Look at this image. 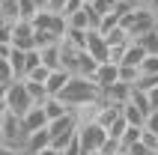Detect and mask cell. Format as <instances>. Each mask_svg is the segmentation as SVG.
I'll return each instance as SVG.
<instances>
[{"label": "cell", "mask_w": 158, "mask_h": 155, "mask_svg": "<svg viewBox=\"0 0 158 155\" xmlns=\"http://www.w3.org/2000/svg\"><path fill=\"white\" fill-rule=\"evenodd\" d=\"M57 98H60L69 111H75V107H81V104H87V102H98V98H102V90L93 84V78L72 75L69 84H66V90H63Z\"/></svg>", "instance_id": "cell-1"}, {"label": "cell", "mask_w": 158, "mask_h": 155, "mask_svg": "<svg viewBox=\"0 0 158 155\" xmlns=\"http://www.w3.org/2000/svg\"><path fill=\"white\" fill-rule=\"evenodd\" d=\"M48 134H51V149L63 152V149L75 140V134H78V119H75V113L69 111L66 116H60V119H51L48 122Z\"/></svg>", "instance_id": "cell-2"}, {"label": "cell", "mask_w": 158, "mask_h": 155, "mask_svg": "<svg viewBox=\"0 0 158 155\" xmlns=\"http://www.w3.org/2000/svg\"><path fill=\"white\" fill-rule=\"evenodd\" d=\"M119 24L128 30L131 39H137V36H143L146 30H155L158 27V12H152V9H146V6H134Z\"/></svg>", "instance_id": "cell-3"}, {"label": "cell", "mask_w": 158, "mask_h": 155, "mask_svg": "<svg viewBox=\"0 0 158 155\" xmlns=\"http://www.w3.org/2000/svg\"><path fill=\"white\" fill-rule=\"evenodd\" d=\"M30 24H33L36 30L51 33L54 39H63V36H66V30H69V24H66V15H60V12H51V9H39V12H36V18L30 21Z\"/></svg>", "instance_id": "cell-4"}, {"label": "cell", "mask_w": 158, "mask_h": 155, "mask_svg": "<svg viewBox=\"0 0 158 155\" xmlns=\"http://www.w3.org/2000/svg\"><path fill=\"white\" fill-rule=\"evenodd\" d=\"M78 146L87 149V152H102V146H105L107 140V131L98 125V122H84V125H78Z\"/></svg>", "instance_id": "cell-5"}, {"label": "cell", "mask_w": 158, "mask_h": 155, "mask_svg": "<svg viewBox=\"0 0 158 155\" xmlns=\"http://www.w3.org/2000/svg\"><path fill=\"white\" fill-rule=\"evenodd\" d=\"M6 107H9V113H15V116H24V113L33 107V98H30V93H27L24 81H12V84H9Z\"/></svg>", "instance_id": "cell-6"}, {"label": "cell", "mask_w": 158, "mask_h": 155, "mask_svg": "<svg viewBox=\"0 0 158 155\" xmlns=\"http://www.w3.org/2000/svg\"><path fill=\"white\" fill-rule=\"evenodd\" d=\"M84 51L96 63H110V45H107V39L98 30H87L84 33Z\"/></svg>", "instance_id": "cell-7"}, {"label": "cell", "mask_w": 158, "mask_h": 155, "mask_svg": "<svg viewBox=\"0 0 158 155\" xmlns=\"http://www.w3.org/2000/svg\"><path fill=\"white\" fill-rule=\"evenodd\" d=\"M0 128H3V143L21 149V143H24V137H27V134H24V125H21V116L6 113V116L0 119Z\"/></svg>", "instance_id": "cell-8"}, {"label": "cell", "mask_w": 158, "mask_h": 155, "mask_svg": "<svg viewBox=\"0 0 158 155\" xmlns=\"http://www.w3.org/2000/svg\"><path fill=\"white\" fill-rule=\"evenodd\" d=\"M12 48H18V51H33L36 48L33 24L30 21H15L12 24Z\"/></svg>", "instance_id": "cell-9"}, {"label": "cell", "mask_w": 158, "mask_h": 155, "mask_svg": "<svg viewBox=\"0 0 158 155\" xmlns=\"http://www.w3.org/2000/svg\"><path fill=\"white\" fill-rule=\"evenodd\" d=\"M116 81H119V66L116 63H98L96 72H93V84L105 93L107 86H114Z\"/></svg>", "instance_id": "cell-10"}, {"label": "cell", "mask_w": 158, "mask_h": 155, "mask_svg": "<svg viewBox=\"0 0 158 155\" xmlns=\"http://www.w3.org/2000/svg\"><path fill=\"white\" fill-rule=\"evenodd\" d=\"M45 146H51L48 125H45V128H39V131H30V134L24 137V143H21V152H24V155H36L39 149H45Z\"/></svg>", "instance_id": "cell-11"}, {"label": "cell", "mask_w": 158, "mask_h": 155, "mask_svg": "<svg viewBox=\"0 0 158 155\" xmlns=\"http://www.w3.org/2000/svg\"><path fill=\"white\" fill-rule=\"evenodd\" d=\"M128 98H131V86L123 84V81H116L114 86H107L105 93H102V102L105 104H116V107H123Z\"/></svg>", "instance_id": "cell-12"}, {"label": "cell", "mask_w": 158, "mask_h": 155, "mask_svg": "<svg viewBox=\"0 0 158 155\" xmlns=\"http://www.w3.org/2000/svg\"><path fill=\"white\" fill-rule=\"evenodd\" d=\"M39 57H42V66L45 69H63V45L54 42V45H45V48H36Z\"/></svg>", "instance_id": "cell-13"}, {"label": "cell", "mask_w": 158, "mask_h": 155, "mask_svg": "<svg viewBox=\"0 0 158 155\" xmlns=\"http://www.w3.org/2000/svg\"><path fill=\"white\" fill-rule=\"evenodd\" d=\"M21 125H24V134L45 128V125H48V116H45L42 104H33V107H30V111H27L24 116H21Z\"/></svg>", "instance_id": "cell-14"}, {"label": "cell", "mask_w": 158, "mask_h": 155, "mask_svg": "<svg viewBox=\"0 0 158 155\" xmlns=\"http://www.w3.org/2000/svg\"><path fill=\"white\" fill-rule=\"evenodd\" d=\"M69 72L66 69H54L51 75L45 78V90H48V95H51V98H57V95L63 93V90H66V84H69Z\"/></svg>", "instance_id": "cell-15"}, {"label": "cell", "mask_w": 158, "mask_h": 155, "mask_svg": "<svg viewBox=\"0 0 158 155\" xmlns=\"http://www.w3.org/2000/svg\"><path fill=\"white\" fill-rule=\"evenodd\" d=\"M143 57H146V51H143L140 45H137V42H128V45H125V51H123V60H119V66H137V69H140Z\"/></svg>", "instance_id": "cell-16"}, {"label": "cell", "mask_w": 158, "mask_h": 155, "mask_svg": "<svg viewBox=\"0 0 158 155\" xmlns=\"http://www.w3.org/2000/svg\"><path fill=\"white\" fill-rule=\"evenodd\" d=\"M107 39V45H110V48H125V45L131 42V36H128V30H125L123 24H116L114 30H107V33H102Z\"/></svg>", "instance_id": "cell-17"}, {"label": "cell", "mask_w": 158, "mask_h": 155, "mask_svg": "<svg viewBox=\"0 0 158 155\" xmlns=\"http://www.w3.org/2000/svg\"><path fill=\"white\" fill-rule=\"evenodd\" d=\"M42 111H45V116H48V122H51V119L66 116V113H69V107H66L60 98H45V102H42Z\"/></svg>", "instance_id": "cell-18"}, {"label": "cell", "mask_w": 158, "mask_h": 155, "mask_svg": "<svg viewBox=\"0 0 158 155\" xmlns=\"http://www.w3.org/2000/svg\"><path fill=\"white\" fill-rule=\"evenodd\" d=\"M131 42H137L146 54H158V27L155 30H146L143 36H137V39H131Z\"/></svg>", "instance_id": "cell-19"}, {"label": "cell", "mask_w": 158, "mask_h": 155, "mask_svg": "<svg viewBox=\"0 0 158 155\" xmlns=\"http://www.w3.org/2000/svg\"><path fill=\"white\" fill-rule=\"evenodd\" d=\"M39 9L42 6H39L36 0H18V21H33Z\"/></svg>", "instance_id": "cell-20"}, {"label": "cell", "mask_w": 158, "mask_h": 155, "mask_svg": "<svg viewBox=\"0 0 158 155\" xmlns=\"http://www.w3.org/2000/svg\"><path fill=\"white\" fill-rule=\"evenodd\" d=\"M128 102H131L134 107H137V111L143 113V116H146V113L152 111V104H149V95L143 93V90H137V86H131V98H128Z\"/></svg>", "instance_id": "cell-21"}, {"label": "cell", "mask_w": 158, "mask_h": 155, "mask_svg": "<svg viewBox=\"0 0 158 155\" xmlns=\"http://www.w3.org/2000/svg\"><path fill=\"white\" fill-rule=\"evenodd\" d=\"M123 119L128 122V125H140V128H143V119H146V116H143L131 102H125V104H123Z\"/></svg>", "instance_id": "cell-22"}, {"label": "cell", "mask_w": 158, "mask_h": 155, "mask_svg": "<svg viewBox=\"0 0 158 155\" xmlns=\"http://www.w3.org/2000/svg\"><path fill=\"white\" fill-rule=\"evenodd\" d=\"M27 93H30V98H33V104H42L45 98H51L48 95V90H45V84H36V81H24Z\"/></svg>", "instance_id": "cell-23"}, {"label": "cell", "mask_w": 158, "mask_h": 155, "mask_svg": "<svg viewBox=\"0 0 158 155\" xmlns=\"http://www.w3.org/2000/svg\"><path fill=\"white\" fill-rule=\"evenodd\" d=\"M140 125H125V131H123V137H119V149H128L131 143H137L140 140Z\"/></svg>", "instance_id": "cell-24"}, {"label": "cell", "mask_w": 158, "mask_h": 155, "mask_svg": "<svg viewBox=\"0 0 158 155\" xmlns=\"http://www.w3.org/2000/svg\"><path fill=\"white\" fill-rule=\"evenodd\" d=\"M137 78H140V69H137V66H119V81H123V84L134 86Z\"/></svg>", "instance_id": "cell-25"}, {"label": "cell", "mask_w": 158, "mask_h": 155, "mask_svg": "<svg viewBox=\"0 0 158 155\" xmlns=\"http://www.w3.org/2000/svg\"><path fill=\"white\" fill-rule=\"evenodd\" d=\"M48 75H51V69H45L42 63H39V66H36V69H30L21 81H36V84H45V78H48Z\"/></svg>", "instance_id": "cell-26"}, {"label": "cell", "mask_w": 158, "mask_h": 155, "mask_svg": "<svg viewBox=\"0 0 158 155\" xmlns=\"http://www.w3.org/2000/svg\"><path fill=\"white\" fill-rule=\"evenodd\" d=\"M140 75H158V54H146V57H143Z\"/></svg>", "instance_id": "cell-27"}, {"label": "cell", "mask_w": 158, "mask_h": 155, "mask_svg": "<svg viewBox=\"0 0 158 155\" xmlns=\"http://www.w3.org/2000/svg\"><path fill=\"white\" fill-rule=\"evenodd\" d=\"M140 143L149 149V152H158V134H152V131H146V128L140 131Z\"/></svg>", "instance_id": "cell-28"}, {"label": "cell", "mask_w": 158, "mask_h": 155, "mask_svg": "<svg viewBox=\"0 0 158 155\" xmlns=\"http://www.w3.org/2000/svg\"><path fill=\"white\" fill-rule=\"evenodd\" d=\"M143 128H146V131H152V134H158V107L146 113V119H143Z\"/></svg>", "instance_id": "cell-29"}, {"label": "cell", "mask_w": 158, "mask_h": 155, "mask_svg": "<svg viewBox=\"0 0 158 155\" xmlns=\"http://www.w3.org/2000/svg\"><path fill=\"white\" fill-rule=\"evenodd\" d=\"M39 63H42V57H39V51H36V48H33V51H27V60H24V75H27L30 69H36Z\"/></svg>", "instance_id": "cell-30"}, {"label": "cell", "mask_w": 158, "mask_h": 155, "mask_svg": "<svg viewBox=\"0 0 158 155\" xmlns=\"http://www.w3.org/2000/svg\"><path fill=\"white\" fill-rule=\"evenodd\" d=\"M0 45H12V24L0 21Z\"/></svg>", "instance_id": "cell-31"}, {"label": "cell", "mask_w": 158, "mask_h": 155, "mask_svg": "<svg viewBox=\"0 0 158 155\" xmlns=\"http://www.w3.org/2000/svg\"><path fill=\"white\" fill-rule=\"evenodd\" d=\"M42 9H51V12H60L63 15V9H66V0H45V6Z\"/></svg>", "instance_id": "cell-32"}, {"label": "cell", "mask_w": 158, "mask_h": 155, "mask_svg": "<svg viewBox=\"0 0 158 155\" xmlns=\"http://www.w3.org/2000/svg\"><path fill=\"white\" fill-rule=\"evenodd\" d=\"M125 152H128V155H152L149 149H146V146H143V143H140V140H137V143H131V146L125 149Z\"/></svg>", "instance_id": "cell-33"}, {"label": "cell", "mask_w": 158, "mask_h": 155, "mask_svg": "<svg viewBox=\"0 0 158 155\" xmlns=\"http://www.w3.org/2000/svg\"><path fill=\"white\" fill-rule=\"evenodd\" d=\"M78 9H81V0H66V9H63V15L69 18L72 12H78Z\"/></svg>", "instance_id": "cell-34"}, {"label": "cell", "mask_w": 158, "mask_h": 155, "mask_svg": "<svg viewBox=\"0 0 158 155\" xmlns=\"http://www.w3.org/2000/svg\"><path fill=\"white\" fill-rule=\"evenodd\" d=\"M146 95H149V104H152V111H155V107H158V86L146 90Z\"/></svg>", "instance_id": "cell-35"}, {"label": "cell", "mask_w": 158, "mask_h": 155, "mask_svg": "<svg viewBox=\"0 0 158 155\" xmlns=\"http://www.w3.org/2000/svg\"><path fill=\"white\" fill-rule=\"evenodd\" d=\"M21 149L18 146H9V143H0V155H18Z\"/></svg>", "instance_id": "cell-36"}, {"label": "cell", "mask_w": 158, "mask_h": 155, "mask_svg": "<svg viewBox=\"0 0 158 155\" xmlns=\"http://www.w3.org/2000/svg\"><path fill=\"white\" fill-rule=\"evenodd\" d=\"M36 155H60V152H57V149H51V146H45V149H39Z\"/></svg>", "instance_id": "cell-37"}, {"label": "cell", "mask_w": 158, "mask_h": 155, "mask_svg": "<svg viewBox=\"0 0 158 155\" xmlns=\"http://www.w3.org/2000/svg\"><path fill=\"white\" fill-rule=\"evenodd\" d=\"M9 113V107H6V102H0V119H3V116H6Z\"/></svg>", "instance_id": "cell-38"}, {"label": "cell", "mask_w": 158, "mask_h": 155, "mask_svg": "<svg viewBox=\"0 0 158 155\" xmlns=\"http://www.w3.org/2000/svg\"><path fill=\"white\" fill-rule=\"evenodd\" d=\"M81 155H102V152H87V149H81Z\"/></svg>", "instance_id": "cell-39"}, {"label": "cell", "mask_w": 158, "mask_h": 155, "mask_svg": "<svg viewBox=\"0 0 158 155\" xmlns=\"http://www.w3.org/2000/svg\"><path fill=\"white\" fill-rule=\"evenodd\" d=\"M89 3H93V0H81V6H89Z\"/></svg>", "instance_id": "cell-40"}, {"label": "cell", "mask_w": 158, "mask_h": 155, "mask_svg": "<svg viewBox=\"0 0 158 155\" xmlns=\"http://www.w3.org/2000/svg\"><path fill=\"white\" fill-rule=\"evenodd\" d=\"M114 155H128V152H125V149H119V152H114Z\"/></svg>", "instance_id": "cell-41"}, {"label": "cell", "mask_w": 158, "mask_h": 155, "mask_svg": "<svg viewBox=\"0 0 158 155\" xmlns=\"http://www.w3.org/2000/svg\"><path fill=\"white\" fill-rule=\"evenodd\" d=\"M0 143H3V128H0Z\"/></svg>", "instance_id": "cell-42"}, {"label": "cell", "mask_w": 158, "mask_h": 155, "mask_svg": "<svg viewBox=\"0 0 158 155\" xmlns=\"http://www.w3.org/2000/svg\"><path fill=\"white\" fill-rule=\"evenodd\" d=\"M36 3H39V6H45V0H36Z\"/></svg>", "instance_id": "cell-43"}, {"label": "cell", "mask_w": 158, "mask_h": 155, "mask_svg": "<svg viewBox=\"0 0 158 155\" xmlns=\"http://www.w3.org/2000/svg\"><path fill=\"white\" fill-rule=\"evenodd\" d=\"M18 155H24V152H18Z\"/></svg>", "instance_id": "cell-44"}, {"label": "cell", "mask_w": 158, "mask_h": 155, "mask_svg": "<svg viewBox=\"0 0 158 155\" xmlns=\"http://www.w3.org/2000/svg\"><path fill=\"white\" fill-rule=\"evenodd\" d=\"M152 155H158V152H152Z\"/></svg>", "instance_id": "cell-45"}]
</instances>
